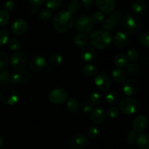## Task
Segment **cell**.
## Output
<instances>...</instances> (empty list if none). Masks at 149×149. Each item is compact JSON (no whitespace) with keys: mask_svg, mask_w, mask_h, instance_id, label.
I'll list each match as a JSON object with an SVG mask.
<instances>
[{"mask_svg":"<svg viewBox=\"0 0 149 149\" xmlns=\"http://www.w3.org/2000/svg\"><path fill=\"white\" fill-rule=\"evenodd\" d=\"M74 17L68 11L59 12L52 20L54 29L60 33L69 31L74 26Z\"/></svg>","mask_w":149,"mask_h":149,"instance_id":"1","label":"cell"},{"mask_svg":"<svg viewBox=\"0 0 149 149\" xmlns=\"http://www.w3.org/2000/svg\"><path fill=\"white\" fill-rule=\"evenodd\" d=\"M112 37L109 31L98 30L93 32L90 36V42L94 47L98 49H105L110 46Z\"/></svg>","mask_w":149,"mask_h":149,"instance_id":"2","label":"cell"},{"mask_svg":"<svg viewBox=\"0 0 149 149\" xmlns=\"http://www.w3.org/2000/svg\"><path fill=\"white\" fill-rule=\"evenodd\" d=\"M122 28L125 34L135 35L140 31L141 22L135 16L127 14L122 19Z\"/></svg>","mask_w":149,"mask_h":149,"instance_id":"3","label":"cell"},{"mask_svg":"<svg viewBox=\"0 0 149 149\" xmlns=\"http://www.w3.org/2000/svg\"><path fill=\"white\" fill-rule=\"evenodd\" d=\"M0 99L4 104L13 106L18 101V93L12 87H4L0 91Z\"/></svg>","mask_w":149,"mask_h":149,"instance_id":"4","label":"cell"},{"mask_svg":"<svg viewBox=\"0 0 149 149\" xmlns=\"http://www.w3.org/2000/svg\"><path fill=\"white\" fill-rule=\"evenodd\" d=\"M94 28V23L91 17L89 15H81L76 22V29L81 33H89Z\"/></svg>","mask_w":149,"mask_h":149,"instance_id":"5","label":"cell"},{"mask_svg":"<svg viewBox=\"0 0 149 149\" xmlns=\"http://www.w3.org/2000/svg\"><path fill=\"white\" fill-rule=\"evenodd\" d=\"M138 108V103L132 97H125L119 103V109L125 115H132L137 111Z\"/></svg>","mask_w":149,"mask_h":149,"instance_id":"6","label":"cell"},{"mask_svg":"<svg viewBox=\"0 0 149 149\" xmlns=\"http://www.w3.org/2000/svg\"><path fill=\"white\" fill-rule=\"evenodd\" d=\"M68 94L65 90L62 88H55L49 92L48 95V100L54 105H60L66 101Z\"/></svg>","mask_w":149,"mask_h":149,"instance_id":"7","label":"cell"},{"mask_svg":"<svg viewBox=\"0 0 149 149\" xmlns=\"http://www.w3.org/2000/svg\"><path fill=\"white\" fill-rule=\"evenodd\" d=\"M88 143V138L82 133L75 134L69 140V146L72 149H82Z\"/></svg>","mask_w":149,"mask_h":149,"instance_id":"8","label":"cell"},{"mask_svg":"<svg viewBox=\"0 0 149 149\" xmlns=\"http://www.w3.org/2000/svg\"><path fill=\"white\" fill-rule=\"evenodd\" d=\"M26 57L23 52H16L10 58V63L12 67L16 71H22L26 65Z\"/></svg>","mask_w":149,"mask_h":149,"instance_id":"9","label":"cell"},{"mask_svg":"<svg viewBox=\"0 0 149 149\" xmlns=\"http://www.w3.org/2000/svg\"><path fill=\"white\" fill-rule=\"evenodd\" d=\"M95 84L101 91H107L111 86V79L106 74L100 73L96 76L95 79Z\"/></svg>","mask_w":149,"mask_h":149,"instance_id":"10","label":"cell"},{"mask_svg":"<svg viewBox=\"0 0 149 149\" xmlns=\"http://www.w3.org/2000/svg\"><path fill=\"white\" fill-rule=\"evenodd\" d=\"M47 61L45 57L37 55L31 59L29 61V68L33 72L42 71L46 67Z\"/></svg>","mask_w":149,"mask_h":149,"instance_id":"11","label":"cell"},{"mask_svg":"<svg viewBox=\"0 0 149 149\" xmlns=\"http://www.w3.org/2000/svg\"><path fill=\"white\" fill-rule=\"evenodd\" d=\"M29 25L27 21L24 19L19 18L15 20L11 26V31L14 34L17 36L24 34L28 30Z\"/></svg>","mask_w":149,"mask_h":149,"instance_id":"12","label":"cell"},{"mask_svg":"<svg viewBox=\"0 0 149 149\" xmlns=\"http://www.w3.org/2000/svg\"><path fill=\"white\" fill-rule=\"evenodd\" d=\"M138 82L132 79L126 80L122 85V90L126 95L132 96L136 94L138 91Z\"/></svg>","mask_w":149,"mask_h":149,"instance_id":"13","label":"cell"},{"mask_svg":"<svg viewBox=\"0 0 149 149\" xmlns=\"http://www.w3.org/2000/svg\"><path fill=\"white\" fill-rule=\"evenodd\" d=\"M106 115L104 110L100 107H95L92 110L90 119L95 125H101L106 120Z\"/></svg>","mask_w":149,"mask_h":149,"instance_id":"14","label":"cell"},{"mask_svg":"<svg viewBox=\"0 0 149 149\" xmlns=\"http://www.w3.org/2000/svg\"><path fill=\"white\" fill-rule=\"evenodd\" d=\"M96 55H97V53H96L95 49L93 47L90 46L83 48L82 50L81 51V53H80L81 59L87 63L93 62L95 59Z\"/></svg>","mask_w":149,"mask_h":149,"instance_id":"15","label":"cell"},{"mask_svg":"<svg viewBox=\"0 0 149 149\" xmlns=\"http://www.w3.org/2000/svg\"><path fill=\"white\" fill-rule=\"evenodd\" d=\"M148 124V121L146 116L144 115H140L135 119L132 124V127H133V130L136 132H142L146 129Z\"/></svg>","mask_w":149,"mask_h":149,"instance_id":"16","label":"cell"},{"mask_svg":"<svg viewBox=\"0 0 149 149\" xmlns=\"http://www.w3.org/2000/svg\"><path fill=\"white\" fill-rule=\"evenodd\" d=\"M97 7L103 13H109L113 11L115 8V0H96Z\"/></svg>","mask_w":149,"mask_h":149,"instance_id":"17","label":"cell"},{"mask_svg":"<svg viewBox=\"0 0 149 149\" xmlns=\"http://www.w3.org/2000/svg\"><path fill=\"white\" fill-rule=\"evenodd\" d=\"M113 43L119 48H124L128 45L127 35L124 32L118 31L113 36Z\"/></svg>","mask_w":149,"mask_h":149,"instance_id":"18","label":"cell"},{"mask_svg":"<svg viewBox=\"0 0 149 149\" xmlns=\"http://www.w3.org/2000/svg\"><path fill=\"white\" fill-rule=\"evenodd\" d=\"M148 9L146 2L143 0H136L132 4V10L135 14L141 15H143Z\"/></svg>","mask_w":149,"mask_h":149,"instance_id":"19","label":"cell"},{"mask_svg":"<svg viewBox=\"0 0 149 149\" xmlns=\"http://www.w3.org/2000/svg\"><path fill=\"white\" fill-rule=\"evenodd\" d=\"M135 143L139 149H149V134L140 133L137 136Z\"/></svg>","mask_w":149,"mask_h":149,"instance_id":"20","label":"cell"},{"mask_svg":"<svg viewBox=\"0 0 149 149\" xmlns=\"http://www.w3.org/2000/svg\"><path fill=\"white\" fill-rule=\"evenodd\" d=\"M25 73H26V71H23V70H22V71H19V72L13 73V74L10 76V82H11L13 84H16L23 82V81H27L29 73H27L26 75L24 74Z\"/></svg>","mask_w":149,"mask_h":149,"instance_id":"21","label":"cell"},{"mask_svg":"<svg viewBox=\"0 0 149 149\" xmlns=\"http://www.w3.org/2000/svg\"><path fill=\"white\" fill-rule=\"evenodd\" d=\"M112 79L116 83H121L125 79L126 77V73L123 69L120 68H116L112 71L111 73Z\"/></svg>","mask_w":149,"mask_h":149,"instance_id":"22","label":"cell"},{"mask_svg":"<svg viewBox=\"0 0 149 149\" xmlns=\"http://www.w3.org/2000/svg\"><path fill=\"white\" fill-rule=\"evenodd\" d=\"M74 43L77 47L84 48L87 47V43H88V39H87L86 35L79 33V34H77L74 36Z\"/></svg>","mask_w":149,"mask_h":149,"instance_id":"23","label":"cell"},{"mask_svg":"<svg viewBox=\"0 0 149 149\" xmlns=\"http://www.w3.org/2000/svg\"><path fill=\"white\" fill-rule=\"evenodd\" d=\"M106 100L111 105H116L119 101V95L117 92L114 90H110L106 94Z\"/></svg>","mask_w":149,"mask_h":149,"instance_id":"24","label":"cell"},{"mask_svg":"<svg viewBox=\"0 0 149 149\" xmlns=\"http://www.w3.org/2000/svg\"><path fill=\"white\" fill-rule=\"evenodd\" d=\"M113 63L117 67L122 68V67L127 66V65L128 64V58L127 55H124V54H117L113 58Z\"/></svg>","mask_w":149,"mask_h":149,"instance_id":"25","label":"cell"},{"mask_svg":"<svg viewBox=\"0 0 149 149\" xmlns=\"http://www.w3.org/2000/svg\"><path fill=\"white\" fill-rule=\"evenodd\" d=\"M66 108L70 112L75 113V112H77L79 110V101L77 99L73 97H71L67 99Z\"/></svg>","mask_w":149,"mask_h":149,"instance_id":"26","label":"cell"},{"mask_svg":"<svg viewBox=\"0 0 149 149\" xmlns=\"http://www.w3.org/2000/svg\"><path fill=\"white\" fill-rule=\"evenodd\" d=\"M82 72L87 77H93L97 73V68L93 64H86L82 68Z\"/></svg>","mask_w":149,"mask_h":149,"instance_id":"27","label":"cell"},{"mask_svg":"<svg viewBox=\"0 0 149 149\" xmlns=\"http://www.w3.org/2000/svg\"><path fill=\"white\" fill-rule=\"evenodd\" d=\"M80 9H81V2L79 0H73L68 6V11L71 14L78 13Z\"/></svg>","mask_w":149,"mask_h":149,"instance_id":"28","label":"cell"},{"mask_svg":"<svg viewBox=\"0 0 149 149\" xmlns=\"http://www.w3.org/2000/svg\"><path fill=\"white\" fill-rule=\"evenodd\" d=\"M91 19L94 24H100L105 20V15L101 11H96L92 15Z\"/></svg>","mask_w":149,"mask_h":149,"instance_id":"29","label":"cell"},{"mask_svg":"<svg viewBox=\"0 0 149 149\" xmlns=\"http://www.w3.org/2000/svg\"><path fill=\"white\" fill-rule=\"evenodd\" d=\"M8 47L13 51H18L21 48V43L16 38H12L7 42Z\"/></svg>","mask_w":149,"mask_h":149,"instance_id":"30","label":"cell"},{"mask_svg":"<svg viewBox=\"0 0 149 149\" xmlns=\"http://www.w3.org/2000/svg\"><path fill=\"white\" fill-rule=\"evenodd\" d=\"M10 63V59L6 53L0 52V71L5 70Z\"/></svg>","mask_w":149,"mask_h":149,"instance_id":"31","label":"cell"},{"mask_svg":"<svg viewBox=\"0 0 149 149\" xmlns=\"http://www.w3.org/2000/svg\"><path fill=\"white\" fill-rule=\"evenodd\" d=\"M127 71L130 74L137 76L140 73V66L137 63L131 62L127 65Z\"/></svg>","mask_w":149,"mask_h":149,"instance_id":"32","label":"cell"},{"mask_svg":"<svg viewBox=\"0 0 149 149\" xmlns=\"http://www.w3.org/2000/svg\"><path fill=\"white\" fill-rule=\"evenodd\" d=\"M101 100H102L101 95H100L99 93H97V92L94 91L90 94V100L92 106H97V105H99L100 102H101Z\"/></svg>","mask_w":149,"mask_h":149,"instance_id":"33","label":"cell"},{"mask_svg":"<svg viewBox=\"0 0 149 149\" xmlns=\"http://www.w3.org/2000/svg\"><path fill=\"white\" fill-rule=\"evenodd\" d=\"M138 41L143 47L149 48V32H142L138 36Z\"/></svg>","mask_w":149,"mask_h":149,"instance_id":"34","label":"cell"},{"mask_svg":"<svg viewBox=\"0 0 149 149\" xmlns=\"http://www.w3.org/2000/svg\"><path fill=\"white\" fill-rule=\"evenodd\" d=\"M10 15L4 10H0V26L3 27L8 24L10 21Z\"/></svg>","mask_w":149,"mask_h":149,"instance_id":"35","label":"cell"},{"mask_svg":"<svg viewBox=\"0 0 149 149\" xmlns=\"http://www.w3.org/2000/svg\"><path fill=\"white\" fill-rule=\"evenodd\" d=\"M63 0H45V4L49 10H57L62 4Z\"/></svg>","mask_w":149,"mask_h":149,"instance_id":"36","label":"cell"},{"mask_svg":"<svg viewBox=\"0 0 149 149\" xmlns=\"http://www.w3.org/2000/svg\"><path fill=\"white\" fill-rule=\"evenodd\" d=\"M10 82V74L7 70L0 71V86L4 87Z\"/></svg>","mask_w":149,"mask_h":149,"instance_id":"37","label":"cell"},{"mask_svg":"<svg viewBox=\"0 0 149 149\" xmlns=\"http://www.w3.org/2000/svg\"><path fill=\"white\" fill-rule=\"evenodd\" d=\"M62 61H63V56L59 53L52 54L49 59V63H50L52 65H55V66L60 65V64L62 63Z\"/></svg>","mask_w":149,"mask_h":149,"instance_id":"38","label":"cell"},{"mask_svg":"<svg viewBox=\"0 0 149 149\" xmlns=\"http://www.w3.org/2000/svg\"><path fill=\"white\" fill-rule=\"evenodd\" d=\"M119 114V110L117 107L112 106L109 107L106 111V116L110 119H114L116 118Z\"/></svg>","mask_w":149,"mask_h":149,"instance_id":"39","label":"cell"},{"mask_svg":"<svg viewBox=\"0 0 149 149\" xmlns=\"http://www.w3.org/2000/svg\"><path fill=\"white\" fill-rule=\"evenodd\" d=\"M127 57L128 59L130 61H131L132 62L136 61L137 59L139 57V52L135 48H131L129 50L127 51Z\"/></svg>","mask_w":149,"mask_h":149,"instance_id":"40","label":"cell"},{"mask_svg":"<svg viewBox=\"0 0 149 149\" xmlns=\"http://www.w3.org/2000/svg\"><path fill=\"white\" fill-rule=\"evenodd\" d=\"M115 22L113 21V19L111 17H109V18H107L106 20H105L103 21V29L104 31H109L110 30H111L115 26Z\"/></svg>","mask_w":149,"mask_h":149,"instance_id":"41","label":"cell"},{"mask_svg":"<svg viewBox=\"0 0 149 149\" xmlns=\"http://www.w3.org/2000/svg\"><path fill=\"white\" fill-rule=\"evenodd\" d=\"M99 129L96 126H91L87 130V135L90 139H95L99 135Z\"/></svg>","mask_w":149,"mask_h":149,"instance_id":"42","label":"cell"},{"mask_svg":"<svg viewBox=\"0 0 149 149\" xmlns=\"http://www.w3.org/2000/svg\"><path fill=\"white\" fill-rule=\"evenodd\" d=\"M9 40V33L4 29H0V46H3L7 43Z\"/></svg>","mask_w":149,"mask_h":149,"instance_id":"43","label":"cell"},{"mask_svg":"<svg viewBox=\"0 0 149 149\" xmlns=\"http://www.w3.org/2000/svg\"><path fill=\"white\" fill-rule=\"evenodd\" d=\"M51 17H52V12L49 9H44L39 14V17L42 20H47Z\"/></svg>","mask_w":149,"mask_h":149,"instance_id":"44","label":"cell"},{"mask_svg":"<svg viewBox=\"0 0 149 149\" xmlns=\"http://www.w3.org/2000/svg\"><path fill=\"white\" fill-rule=\"evenodd\" d=\"M137 136H138L137 135V132L134 130H130L128 132L127 138V143L129 145H133L135 143V141H136Z\"/></svg>","mask_w":149,"mask_h":149,"instance_id":"45","label":"cell"},{"mask_svg":"<svg viewBox=\"0 0 149 149\" xmlns=\"http://www.w3.org/2000/svg\"><path fill=\"white\" fill-rule=\"evenodd\" d=\"M80 109L84 113H89V112H91L92 110H93V106L89 102L83 101L80 104Z\"/></svg>","mask_w":149,"mask_h":149,"instance_id":"46","label":"cell"},{"mask_svg":"<svg viewBox=\"0 0 149 149\" xmlns=\"http://www.w3.org/2000/svg\"><path fill=\"white\" fill-rule=\"evenodd\" d=\"M15 7V4L13 1L12 0H7L4 2V10H6L7 12H10L13 11V10Z\"/></svg>","mask_w":149,"mask_h":149,"instance_id":"47","label":"cell"},{"mask_svg":"<svg viewBox=\"0 0 149 149\" xmlns=\"http://www.w3.org/2000/svg\"><path fill=\"white\" fill-rule=\"evenodd\" d=\"M81 1L84 4V7L87 8H90L94 5L95 0H81Z\"/></svg>","mask_w":149,"mask_h":149,"instance_id":"48","label":"cell"},{"mask_svg":"<svg viewBox=\"0 0 149 149\" xmlns=\"http://www.w3.org/2000/svg\"><path fill=\"white\" fill-rule=\"evenodd\" d=\"M45 0H29V2L33 7H38L42 5L44 3Z\"/></svg>","mask_w":149,"mask_h":149,"instance_id":"49","label":"cell"},{"mask_svg":"<svg viewBox=\"0 0 149 149\" xmlns=\"http://www.w3.org/2000/svg\"><path fill=\"white\" fill-rule=\"evenodd\" d=\"M110 17H111V18L113 19L116 25H117L118 23H119V20H120V15H119L118 13H113V14L111 15Z\"/></svg>","mask_w":149,"mask_h":149,"instance_id":"50","label":"cell"},{"mask_svg":"<svg viewBox=\"0 0 149 149\" xmlns=\"http://www.w3.org/2000/svg\"><path fill=\"white\" fill-rule=\"evenodd\" d=\"M3 143H4V139H3V137L0 135V148L2 147Z\"/></svg>","mask_w":149,"mask_h":149,"instance_id":"51","label":"cell"}]
</instances>
